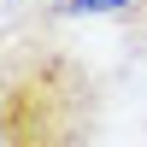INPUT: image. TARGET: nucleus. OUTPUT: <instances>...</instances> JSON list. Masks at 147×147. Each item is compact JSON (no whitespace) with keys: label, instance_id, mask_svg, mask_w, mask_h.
I'll use <instances>...</instances> for the list:
<instances>
[{"label":"nucleus","instance_id":"f257e3e1","mask_svg":"<svg viewBox=\"0 0 147 147\" xmlns=\"http://www.w3.org/2000/svg\"><path fill=\"white\" fill-rule=\"evenodd\" d=\"M106 82L59 30L12 35L0 53V147H100Z\"/></svg>","mask_w":147,"mask_h":147},{"label":"nucleus","instance_id":"f03ea898","mask_svg":"<svg viewBox=\"0 0 147 147\" xmlns=\"http://www.w3.org/2000/svg\"><path fill=\"white\" fill-rule=\"evenodd\" d=\"M141 0H59L53 18H129Z\"/></svg>","mask_w":147,"mask_h":147}]
</instances>
